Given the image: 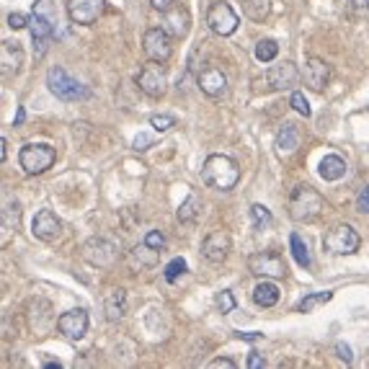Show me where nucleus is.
I'll return each instance as SVG.
<instances>
[{"label":"nucleus","mask_w":369,"mask_h":369,"mask_svg":"<svg viewBox=\"0 0 369 369\" xmlns=\"http://www.w3.org/2000/svg\"><path fill=\"white\" fill-rule=\"evenodd\" d=\"M55 26H57L55 3L52 0H36L31 18H29V31H31L36 57H44L47 47H49L52 36H55Z\"/></svg>","instance_id":"f257e3e1"},{"label":"nucleus","mask_w":369,"mask_h":369,"mask_svg":"<svg viewBox=\"0 0 369 369\" xmlns=\"http://www.w3.org/2000/svg\"><path fill=\"white\" fill-rule=\"evenodd\" d=\"M201 181L217 191H230L240 181V168L233 157L227 155H209L201 166Z\"/></svg>","instance_id":"f03ea898"},{"label":"nucleus","mask_w":369,"mask_h":369,"mask_svg":"<svg viewBox=\"0 0 369 369\" xmlns=\"http://www.w3.org/2000/svg\"><path fill=\"white\" fill-rule=\"evenodd\" d=\"M323 207H325L323 196L313 186H297L290 194V204H287L290 217L294 222H313V220L320 217Z\"/></svg>","instance_id":"7ed1b4c3"},{"label":"nucleus","mask_w":369,"mask_h":369,"mask_svg":"<svg viewBox=\"0 0 369 369\" xmlns=\"http://www.w3.org/2000/svg\"><path fill=\"white\" fill-rule=\"evenodd\" d=\"M47 88H49L52 96H57L60 101H67V103H73V101H83V99H88L90 96V90L86 88L83 83H78L75 78H70L60 65L47 70Z\"/></svg>","instance_id":"20e7f679"},{"label":"nucleus","mask_w":369,"mask_h":369,"mask_svg":"<svg viewBox=\"0 0 369 369\" xmlns=\"http://www.w3.org/2000/svg\"><path fill=\"white\" fill-rule=\"evenodd\" d=\"M55 160H57V150L52 145H44V142H29L18 153V163H21L26 176L44 173V170H49V168L55 166Z\"/></svg>","instance_id":"39448f33"},{"label":"nucleus","mask_w":369,"mask_h":369,"mask_svg":"<svg viewBox=\"0 0 369 369\" xmlns=\"http://www.w3.org/2000/svg\"><path fill=\"white\" fill-rule=\"evenodd\" d=\"M361 246V238L351 225H335L331 227L323 238V248L333 256H348V253H357Z\"/></svg>","instance_id":"423d86ee"},{"label":"nucleus","mask_w":369,"mask_h":369,"mask_svg":"<svg viewBox=\"0 0 369 369\" xmlns=\"http://www.w3.org/2000/svg\"><path fill=\"white\" fill-rule=\"evenodd\" d=\"M248 271L253 277H264V279H284L290 271L284 264V256L277 251H261L248 258Z\"/></svg>","instance_id":"0eeeda50"},{"label":"nucleus","mask_w":369,"mask_h":369,"mask_svg":"<svg viewBox=\"0 0 369 369\" xmlns=\"http://www.w3.org/2000/svg\"><path fill=\"white\" fill-rule=\"evenodd\" d=\"M238 13L233 11V5L230 3H225V0H217L209 5V11H207V26H209V31L217 34V36H233L238 31Z\"/></svg>","instance_id":"6e6552de"},{"label":"nucleus","mask_w":369,"mask_h":369,"mask_svg":"<svg viewBox=\"0 0 369 369\" xmlns=\"http://www.w3.org/2000/svg\"><path fill=\"white\" fill-rule=\"evenodd\" d=\"M137 86H140V90H142L145 96H150V99H163L168 88L166 62H153V60H150V65H145L140 70Z\"/></svg>","instance_id":"1a4fd4ad"},{"label":"nucleus","mask_w":369,"mask_h":369,"mask_svg":"<svg viewBox=\"0 0 369 369\" xmlns=\"http://www.w3.org/2000/svg\"><path fill=\"white\" fill-rule=\"evenodd\" d=\"M142 49H145L147 60L153 62H168L170 55H173V39L170 34L160 26V29H147L145 36H142Z\"/></svg>","instance_id":"9d476101"},{"label":"nucleus","mask_w":369,"mask_h":369,"mask_svg":"<svg viewBox=\"0 0 369 369\" xmlns=\"http://www.w3.org/2000/svg\"><path fill=\"white\" fill-rule=\"evenodd\" d=\"M80 253H83V258L88 261L90 266H96V268L112 266L114 261H116V256H119L116 246H114L112 240H106V238H90Z\"/></svg>","instance_id":"9b49d317"},{"label":"nucleus","mask_w":369,"mask_h":369,"mask_svg":"<svg viewBox=\"0 0 369 369\" xmlns=\"http://www.w3.org/2000/svg\"><path fill=\"white\" fill-rule=\"evenodd\" d=\"M106 8V0H67V16L73 23L90 26L101 18V13Z\"/></svg>","instance_id":"f8f14e48"},{"label":"nucleus","mask_w":369,"mask_h":369,"mask_svg":"<svg viewBox=\"0 0 369 369\" xmlns=\"http://www.w3.org/2000/svg\"><path fill=\"white\" fill-rule=\"evenodd\" d=\"M196 86L204 96L209 99H220L225 90H227V75L222 73V67L217 65H207L204 70H199L196 75Z\"/></svg>","instance_id":"ddd939ff"},{"label":"nucleus","mask_w":369,"mask_h":369,"mask_svg":"<svg viewBox=\"0 0 369 369\" xmlns=\"http://www.w3.org/2000/svg\"><path fill=\"white\" fill-rule=\"evenodd\" d=\"M57 328L60 333L70 338V341H80L83 335L88 333V313L78 307V310H67L65 315L57 318Z\"/></svg>","instance_id":"4468645a"},{"label":"nucleus","mask_w":369,"mask_h":369,"mask_svg":"<svg viewBox=\"0 0 369 369\" xmlns=\"http://www.w3.org/2000/svg\"><path fill=\"white\" fill-rule=\"evenodd\" d=\"M230 248H233L230 235L225 230H214V233H209L201 240V256L207 261H212V264H222L227 253H230Z\"/></svg>","instance_id":"2eb2a0df"},{"label":"nucleus","mask_w":369,"mask_h":369,"mask_svg":"<svg viewBox=\"0 0 369 369\" xmlns=\"http://www.w3.org/2000/svg\"><path fill=\"white\" fill-rule=\"evenodd\" d=\"M300 70L294 67V62H281V65L268 67L266 83L271 90H292L300 83Z\"/></svg>","instance_id":"dca6fc26"},{"label":"nucleus","mask_w":369,"mask_h":369,"mask_svg":"<svg viewBox=\"0 0 369 369\" xmlns=\"http://www.w3.org/2000/svg\"><path fill=\"white\" fill-rule=\"evenodd\" d=\"M328 78H331V65L320 60V57H310L305 62V70H302V83L310 90L320 93V90L328 86Z\"/></svg>","instance_id":"f3484780"},{"label":"nucleus","mask_w":369,"mask_h":369,"mask_svg":"<svg viewBox=\"0 0 369 369\" xmlns=\"http://www.w3.org/2000/svg\"><path fill=\"white\" fill-rule=\"evenodd\" d=\"M60 230H62V222L57 220V214L52 209H42V212H36L31 222V233L34 238H39V240H44V243H52L60 238Z\"/></svg>","instance_id":"a211bd4d"},{"label":"nucleus","mask_w":369,"mask_h":369,"mask_svg":"<svg viewBox=\"0 0 369 369\" xmlns=\"http://www.w3.org/2000/svg\"><path fill=\"white\" fill-rule=\"evenodd\" d=\"M23 67V49L18 47V42H3L0 44V70L3 75H18Z\"/></svg>","instance_id":"6ab92c4d"},{"label":"nucleus","mask_w":369,"mask_h":369,"mask_svg":"<svg viewBox=\"0 0 369 369\" xmlns=\"http://www.w3.org/2000/svg\"><path fill=\"white\" fill-rule=\"evenodd\" d=\"M163 18H166V29L168 34H173V36H186L189 34V26H191V16L189 11L183 8V5H173V8H168L163 11Z\"/></svg>","instance_id":"aec40b11"},{"label":"nucleus","mask_w":369,"mask_h":369,"mask_svg":"<svg viewBox=\"0 0 369 369\" xmlns=\"http://www.w3.org/2000/svg\"><path fill=\"white\" fill-rule=\"evenodd\" d=\"M300 127L292 122H284L279 127V132H277V153L281 157L284 155H292V153H297V147H300Z\"/></svg>","instance_id":"412c9836"},{"label":"nucleus","mask_w":369,"mask_h":369,"mask_svg":"<svg viewBox=\"0 0 369 369\" xmlns=\"http://www.w3.org/2000/svg\"><path fill=\"white\" fill-rule=\"evenodd\" d=\"M318 173H320L323 181H341L346 176V160L341 155H325L323 160H320Z\"/></svg>","instance_id":"4be33fe9"},{"label":"nucleus","mask_w":369,"mask_h":369,"mask_svg":"<svg viewBox=\"0 0 369 369\" xmlns=\"http://www.w3.org/2000/svg\"><path fill=\"white\" fill-rule=\"evenodd\" d=\"M157 248L147 246V243H142V246L132 248V253H129V264H132V268H137V271H142V268H153L157 264Z\"/></svg>","instance_id":"5701e85b"},{"label":"nucleus","mask_w":369,"mask_h":369,"mask_svg":"<svg viewBox=\"0 0 369 369\" xmlns=\"http://www.w3.org/2000/svg\"><path fill=\"white\" fill-rule=\"evenodd\" d=\"M103 307H106V318H109L112 323L122 320L124 307H127V292H124V290H112L109 294H106Z\"/></svg>","instance_id":"b1692460"},{"label":"nucleus","mask_w":369,"mask_h":369,"mask_svg":"<svg viewBox=\"0 0 369 369\" xmlns=\"http://www.w3.org/2000/svg\"><path fill=\"white\" fill-rule=\"evenodd\" d=\"M253 302H256L258 307H274L277 302H279V290H277V284H271V281H261L256 284V290H253Z\"/></svg>","instance_id":"393cba45"},{"label":"nucleus","mask_w":369,"mask_h":369,"mask_svg":"<svg viewBox=\"0 0 369 369\" xmlns=\"http://www.w3.org/2000/svg\"><path fill=\"white\" fill-rule=\"evenodd\" d=\"M333 300V292H313V294H307V297H302L300 302H297V313H313V310H318L320 305H325V302Z\"/></svg>","instance_id":"a878e982"},{"label":"nucleus","mask_w":369,"mask_h":369,"mask_svg":"<svg viewBox=\"0 0 369 369\" xmlns=\"http://www.w3.org/2000/svg\"><path fill=\"white\" fill-rule=\"evenodd\" d=\"M290 248H292V256H294V261H297L302 268H310V264H313V258H310V251H307L305 240H302L297 233L290 235Z\"/></svg>","instance_id":"bb28decb"},{"label":"nucleus","mask_w":369,"mask_h":369,"mask_svg":"<svg viewBox=\"0 0 369 369\" xmlns=\"http://www.w3.org/2000/svg\"><path fill=\"white\" fill-rule=\"evenodd\" d=\"M199 212H201L199 196H196V194H189V196H186V201L179 207V220H181V222H196Z\"/></svg>","instance_id":"cd10ccee"},{"label":"nucleus","mask_w":369,"mask_h":369,"mask_svg":"<svg viewBox=\"0 0 369 369\" xmlns=\"http://www.w3.org/2000/svg\"><path fill=\"white\" fill-rule=\"evenodd\" d=\"M277 55H279V44H277L274 39H261L256 44L258 62H271V60H277Z\"/></svg>","instance_id":"c85d7f7f"},{"label":"nucleus","mask_w":369,"mask_h":369,"mask_svg":"<svg viewBox=\"0 0 369 369\" xmlns=\"http://www.w3.org/2000/svg\"><path fill=\"white\" fill-rule=\"evenodd\" d=\"M251 214H253V222H256L258 230L274 225V217H271V212H268L264 204H253V207H251Z\"/></svg>","instance_id":"c756f323"},{"label":"nucleus","mask_w":369,"mask_h":369,"mask_svg":"<svg viewBox=\"0 0 369 369\" xmlns=\"http://www.w3.org/2000/svg\"><path fill=\"white\" fill-rule=\"evenodd\" d=\"M18 217H21L18 204H5V209H3V230L11 233L13 227H18Z\"/></svg>","instance_id":"7c9ffc66"},{"label":"nucleus","mask_w":369,"mask_h":369,"mask_svg":"<svg viewBox=\"0 0 369 369\" xmlns=\"http://www.w3.org/2000/svg\"><path fill=\"white\" fill-rule=\"evenodd\" d=\"M150 127L155 132H168V129L176 127V116H170V114H153L150 116Z\"/></svg>","instance_id":"2f4dec72"},{"label":"nucleus","mask_w":369,"mask_h":369,"mask_svg":"<svg viewBox=\"0 0 369 369\" xmlns=\"http://www.w3.org/2000/svg\"><path fill=\"white\" fill-rule=\"evenodd\" d=\"M186 268L189 266H186V261H183V258H173V261L166 266V281H176L179 277L186 274Z\"/></svg>","instance_id":"473e14b6"},{"label":"nucleus","mask_w":369,"mask_h":369,"mask_svg":"<svg viewBox=\"0 0 369 369\" xmlns=\"http://www.w3.org/2000/svg\"><path fill=\"white\" fill-rule=\"evenodd\" d=\"M214 302H217V307H220V313H233L235 310V297H233V292L230 290H222V292H217V297H214Z\"/></svg>","instance_id":"72a5a7b5"},{"label":"nucleus","mask_w":369,"mask_h":369,"mask_svg":"<svg viewBox=\"0 0 369 369\" xmlns=\"http://www.w3.org/2000/svg\"><path fill=\"white\" fill-rule=\"evenodd\" d=\"M290 106H292V109H294V112H297V114H302V116H305V119H307V116H310V114H313V109H310V103H307V99H305V96H302V93H297V90H294V93H292V99H290Z\"/></svg>","instance_id":"f704fd0d"},{"label":"nucleus","mask_w":369,"mask_h":369,"mask_svg":"<svg viewBox=\"0 0 369 369\" xmlns=\"http://www.w3.org/2000/svg\"><path fill=\"white\" fill-rule=\"evenodd\" d=\"M145 243L157 248V251H163V248H166V235L160 233V230H150V233L145 235Z\"/></svg>","instance_id":"c9c22d12"},{"label":"nucleus","mask_w":369,"mask_h":369,"mask_svg":"<svg viewBox=\"0 0 369 369\" xmlns=\"http://www.w3.org/2000/svg\"><path fill=\"white\" fill-rule=\"evenodd\" d=\"M357 212L369 214V183H367V186H364L361 191H359V196H357Z\"/></svg>","instance_id":"e433bc0d"},{"label":"nucleus","mask_w":369,"mask_h":369,"mask_svg":"<svg viewBox=\"0 0 369 369\" xmlns=\"http://www.w3.org/2000/svg\"><path fill=\"white\" fill-rule=\"evenodd\" d=\"M8 26H11L13 31H18V29H26V26H29V18H26L23 13H11V16H8Z\"/></svg>","instance_id":"4c0bfd02"},{"label":"nucleus","mask_w":369,"mask_h":369,"mask_svg":"<svg viewBox=\"0 0 369 369\" xmlns=\"http://www.w3.org/2000/svg\"><path fill=\"white\" fill-rule=\"evenodd\" d=\"M335 354H338V359H344L346 364H351V361H354V354H351V348H348L346 344H341V341L335 344Z\"/></svg>","instance_id":"58836bf2"},{"label":"nucleus","mask_w":369,"mask_h":369,"mask_svg":"<svg viewBox=\"0 0 369 369\" xmlns=\"http://www.w3.org/2000/svg\"><path fill=\"white\" fill-rule=\"evenodd\" d=\"M348 8L361 16V13L369 11V0H348Z\"/></svg>","instance_id":"ea45409f"},{"label":"nucleus","mask_w":369,"mask_h":369,"mask_svg":"<svg viewBox=\"0 0 369 369\" xmlns=\"http://www.w3.org/2000/svg\"><path fill=\"white\" fill-rule=\"evenodd\" d=\"M153 145V140L147 137V134H140V137H134V150L137 153H142V150H147V147Z\"/></svg>","instance_id":"a19ab883"},{"label":"nucleus","mask_w":369,"mask_h":369,"mask_svg":"<svg viewBox=\"0 0 369 369\" xmlns=\"http://www.w3.org/2000/svg\"><path fill=\"white\" fill-rule=\"evenodd\" d=\"M209 367H214V369H220V367H225V369H235V367H238V364H235L233 359L222 357V359H212V361H209Z\"/></svg>","instance_id":"79ce46f5"},{"label":"nucleus","mask_w":369,"mask_h":369,"mask_svg":"<svg viewBox=\"0 0 369 369\" xmlns=\"http://www.w3.org/2000/svg\"><path fill=\"white\" fill-rule=\"evenodd\" d=\"M264 364H266V361H264V357H261V354H256V351H251V357H248V369H261Z\"/></svg>","instance_id":"37998d69"},{"label":"nucleus","mask_w":369,"mask_h":369,"mask_svg":"<svg viewBox=\"0 0 369 369\" xmlns=\"http://www.w3.org/2000/svg\"><path fill=\"white\" fill-rule=\"evenodd\" d=\"M153 3V8H157V11L163 13V11H168V8H173L179 0H150Z\"/></svg>","instance_id":"c03bdc74"},{"label":"nucleus","mask_w":369,"mask_h":369,"mask_svg":"<svg viewBox=\"0 0 369 369\" xmlns=\"http://www.w3.org/2000/svg\"><path fill=\"white\" fill-rule=\"evenodd\" d=\"M23 119H26V109H23V106H18V112H16V116H13V127H21Z\"/></svg>","instance_id":"a18cd8bd"},{"label":"nucleus","mask_w":369,"mask_h":369,"mask_svg":"<svg viewBox=\"0 0 369 369\" xmlns=\"http://www.w3.org/2000/svg\"><path fill=\"white\" fill-rule=\"evenodd\" d=\"M238 338H243V341H261L264 333H238Z\"/></svg>","instance_id":"49530a36"},{"label":"nucleus","mask_w":369,"mask_h":369,"mask_svg":"<svg viewBox=\"0 0 369 369\" xmlns=\"http://www.w3.org/2000/svg\"><path fill=\"white\" fill-rule=\"evenodd\" d=\"M44 367H49V369H62V364H60V361H52V359H47Z\"/></svg>","instance_id":"de8ad7c7"}]
</instances>
